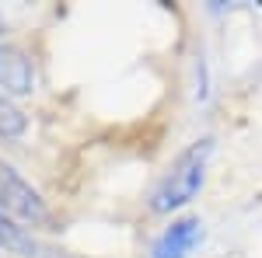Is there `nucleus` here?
Returning <instances> with one entry per match:
<instances>
[{
  "label": "nucleus",
  "mask_w": 262,
  "mask_h": 258,
  "mask_svg": "<svg viewBox=\"0 0 262 258\" xmlns=\"http://www.w3.org/2000/svg\"><path fill=\"white\" fill-rule=\"evenodd\" d=\"M213 154V139L203 136L192 147H185L179 157L171 160V168L164 171V178L158 181V189L150 192V209L154 213H171L189 206L192 199L200 196L203 181H206V164Z\"/></svg>",
  "instance_id": "1"
},
{
  "label": "nucleus",
  "mask_w": 262,
  "mask_h": 258,
  "mask_svg": "<svg viewBox=\"0 0 262 258\" xmlns=\"http://www.w3.org/2000/svg\"><path fill=\"white\" fill-rule=\"evenodd\" d=\"M21 133H25V115H21V108L11 98L0 95V136L14 139V136H21Z\"/></svg>",
  "instance_id": "6"
},
{
  "label": "nucleus",
  "mask_w": 262,
  "mask_h": 258,
  "mask_svg": "<svg viewBox=\"0 0 262 258\" xmlns=\"http://www.w3.org/2000/svg\"><path fill=\"white\" fill-rule=\"evenodd\" d=\"M0 248L11 251V255H25V258H63V255H56L53 248L39 244V241L32 238L25 227H18L7 213H0Z\"/></svg>",
  "instance_id": "5"
},
{
  "label": "nucleus",
  "mask_w": 262,
  "mask_h": 258,
  "mask_svg": "<svg viewBox=\"0 0 262 258\" xmlns=\"http://www.w3.org/2000/svg\"><path fill=\"white\" fill-rule=\"evenodd\" d=\"M196 244H203V223L196 217H182L154 241L150 258H189Z\"/></svg>",
  "instance_id": "3"
},
{
  "label": "nucleus",
  "mask_w": 262,
  "mask_h": 258,
  "mask_svg": "<svg viewBox=\"0 0 262 258\" xmlns=\"http://www.w3.org/2000/svg\"><path fill=\"white\" fill-rule=\"evenodd\" d=\"M0 87L11 95H28L35 87L32 60L14 45H0Z\"/></svg>",
  "instance_id": "4"
},
{
  "label": "nucleus",
  "mask_w": 262,
  "mask_h": 258,
  "mask_svg": "<svg viewBox=\"0 0 262 258\" xmlns=\"http://www.w3.org/2000/svg\"><path fill=\"white\" fill-rule=\"evenodd\" d=\"M0 213L21 220V223H32V227L49 223V206H46V199L21 178L11 164H0Z\"/></svg>",
  "instance_id": "2"
}]
</instances>
